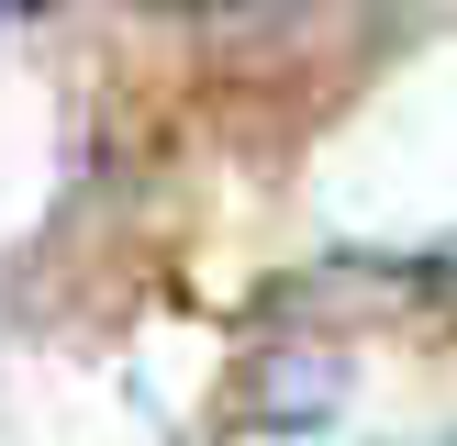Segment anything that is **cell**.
Here are the masks:
<instances>
[]
</instances>
